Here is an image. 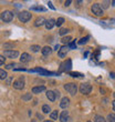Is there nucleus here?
<instances>
[{"label":"nucleus","instance_id":"f257e3e1","mask_svg":"<svg viewBox=\"0 0 115 122\" xmlns=\"http://www.w3.org/2000/svg\"><path fill=\"white\" fill-rule=\"evenodd\" d=\"M13 17H14L13 13L11 11H9V10H5L0 15V18H1V20H2L3 22H11L13 20Z\"/></svg>","mask_w":115,"mask_h":122},{"label":"nucleus","instance_id":"f03ea898","mask_svg":"<svg viewBox=\"0 0 115 122\" xmlns=\"http://www.w3.org/2000/svg\"><path fill=\"white\" fill-rule=\"evenodd\" d=\"M91 11H92L93 15H95L97 17H102L104 15L103 12V8L100 6V3H93L92 7H91Z\"/></svg>","mask_w":115,"mask_h":122},{"label":"nucleus","instance_id":"7ed1b4c3","mask_svg":"<svg viewBox=\"0 0 115 122\" xmlns=\"http://www.w3.org/2000/svg\"><path fill=\"white\" fill-rule=\"evenodd\" d=\"M64 89L67 91V92L70 93L71 96H75L77 92V84L75 83H67V84H64Z\"/></svg>","mask_w":115,"mask_h":122},{"label":"nucleus","instance_id":"20e7f679","mask_svg":"<svg viewBox=\"0 0 115 122\" xmlns=\"http://www.w3.org/2000/svg\"><path fill=\"white\" fill-rule=\"evenodd\" d=\"M32 15L29 11H21L19 13V20L21 22H28L29 20L31 19Z\"/></svg>","mask_w":115,"mask_h":122},{"label":"nucleus","instance_id":"39448f33","mask_svg":"<svg viewBox=\"0 0 115 122\" xmlns=\"http://www.w3.org/2000/svg\"><path fill=\"white\" fill-rule=\"evenodd\" d=\"M91 91H92V86L90 83H82L80 86V92L82 93V94H90L91 93Z\"/></svg>","mask_w":115,"mask_h":122},{"label":"nucleus","instance_id":"423d86ee","mask_svg":"<svg viewBox=\"0 0 115 122\" xmlns=\"http://www.w3.org/2000/svg\"><path fill=\"white\" fill-rule=\"evenodd\" d=\"M12 86L14 89H17V90H22L23 88H24V79H23V78L17 79V80L12 83Z\"/></svg>","mask_w":115,"mask_h":122},{"label":"nucleus","instance_id":"0eeeda50","mask_svg":"<svg viewBox=\"0 0 115 122\" xmlns=\"http://www.w3.org/2000/svg\"><path fill=\"white\" fill-rule=\"evenodd\" d=\"M19 56V52L17 51V50H6V51H3V57H6V58H11V59H14L17 58Z\"/></svg>","mask_w":115,"mask_h":122},{"label":"nucleus","instance_id":"6e6552de","mask_svg":"<svg viewBox=\"0 0 115 122\" xmlns=\"http://www.w3.org/2000/svg\"><path fill=\"white\" fill-rule=\"evenodd\" d=\"M67 49H69V48H67V46H62V47H60L59 52H58V55H59V57H60V58H65V57H67Z\"/></svg>","mask_w":115,"mask_h":122},{"label":"nucleus","instance_id":"1a4fd4ad","mask_svg":"<svg viewBox=\"0 0 115 122\" xmlns=\"http://www.w3.org/2000/svg\"><path fill=\"white\" fill-rule=\"evenodd\" d=\"M69 106H70V99H69L67 97L62 98V100H61V102H60V107H61V108H62V109H67Z\"/></svg>","mask_w":115,"mask_h":122},{"label":"nucleus","instance_id":"9d476101","mask_svg":"<svg viewBox=\"0 0 115 122\" xmlns=\"http://www.w3.org/2000/svg\"><path fill=\"white\" fill-rule=\"evenodd\" d=\"M44 26H45V28H47L48 30L52 29V28H53V27L55 26V20H54V19H49V20H45Z\"/></svg>","mask_w":115,"mask_h":122},{"label":"nucleus","instance_id":"9b49d317","mask_svg":"<svg viewBox=\"0 0 115 122\" xmlns=\"http://www.w3.org/2000/svg\"><path fill=\"white\" fill-rule=\"evenodd\" d=\"M45 91V87L44 86H38V87H33L32 88V93H35V94H38V93H41Z\"/></svg>","mask_w":115,"mask_h":122},{"label":"nucleus","instance_id":"f8f14e48","mask_svg":"<svg viewBox=\"0 0 115 122\" xmlns=\"http://www.w3.org/2000/svg\"><path fill=\"white\" fill-rule=\"evenodd\" d=\"M41 52H42V55L44 56V57H47V56L51 55L52 48L51 47H49V46H45V47H43V48L41 49Z\"/></svg>","mask_w":115,"mask_h":122},{"label":"nucleus","instance_id":"ddd939ff","mask_svg":"<svg viewBox=\"0 0 115 122\" xmlns=\"http://www.w3.org/2000/svg\"><path fill=\"white\" fill-rule=\"evenodd\" d=\"M30 60H31V57H30V55H29V53L24 52V53H22V55H21L20 61H21L22 63H27V62H29Z\"/></svg>","mask_w":115,"mask_h":122},{"label":"nucleus","instance_id":"4468645a","mask_svg":"<svg viewBox=\"0 0 115 122\" xmlns=\"http://www.w3.org/2000/svg\"><path fill=\"white\" fill-rule=\"evenodd\" d=\"M45 23V19L43 18V17H39V18H37L35 19V21H34V26L35 27H41V26H43Z\"/></svg>","mask_w":115,"mask_h":122},{"label":"nucleus","instance_id":"2eb2a0df","mask_svg":"<svg viewBox=\"0 0 115 122\" xmlns=\"http://www.w3.org/2000/svg\"><path fill=\"white\" fill-rule=\"evenodd\" d=\"M69 119V111H62V113L60 114V121L61 122H67Z\"/></svg>","mask_w":115,"mask_h":122},{"label":"nucleus","instance_id":"dca6fc26","mask_svg":"<svg viewBox=\"0 0 115 122\" xmlns=\"http://www.w3.org/2000/svg\"><path fill=\"white\" fill-rule=\"evenodd\" d=\"M47 98H48L51 102H54V101H55L54 91H52V90H48V91H47Z\"/></svg>","mask_w":115,"mask_h":122},{"label":"nucleus","instance_id":"f3484780","mask_svg":"<svg viewBox=\"0 0 115 122\" xmlns=\"http://www.w3.org/2000/svg\"><path fill=\"white\" fill-rule=\"evenodd\" d=\"M30 10H33V11H45L47 9L41 6H32L31 8H30Z\"/></svg>","mask_w":115,"mask_h":122},{"label":"nucleus","instance_id":"a211bd4d","mask_svg":"<svg viewBox=\"0 0 115 122\" xmlns=\"http://www.w3.org/2000/svg\"><path fill=\"white\" fill-rule=\"evenodd\" d=\"M58 117H59V113H58V110H54L50 113V118L51 120H58Z\"/></svg>","mask_w":115,"mask_h":122},{"label":"nucleus","instance_id":"6ab92c4d","mask_svg":"<svg viewBox=\"0 0 115 122\" xmlns=\"http://www.w3.org/2000/svg\"><path fill=\"white\" fill-rule=\"evenodd\" d=\"M63 23H64V18H62V17H60V18H58V20H55V26L58 27H61Z\"/></svg>","mask_w":115,"mask_h":122},{"label":"nucleus","instance_id":"aec40b11","mask_svg":"<svg viewBox=\"0 0 115 122\" xmlns=\"http://www.w3.org/2000/svg\"><path fill=\"white\" fill-rule=\"evenodd\" d=\"M50 111H51V108H50L49 104H44V106L42 107V112L43 113H49Z\"/></svg>","mask_w":115,"mask_h":122},{"label":"nucleus","instance_id":"412c9836","mask_svg":"<svg viewBox=\"0 0 115 122\" xmlns=\"http://www.w3.org/2000/svg\"><path fill=\"white\" fill-rule=\"evenodd\" d=\"M32 99V94L31 93H26L24 96H22V100L23 101H29V100H31Z\"/></svg>","mask_w":115,"mask_h":122},{"label":"nucleus","instance_id":"4be33fe9","mask_svg":"<svg viewBox=\"0 0 115 122\" xmlns=\"http://www.w3.org/2000/svg\"><path fill=\"white\" fill-rule=\"evenodd\" d=\"M71 40H72V38H71V37H69V36H67V37H63V38H62V40H61V41L63 42L64 45H67V43H70V42H71Z\"/></svg>","mask_w":115,"mask_h":122},{"label":"nucleus","instance_id":"5701e85b","mask_svg":"<svg viewBox=\"0 0 115 122\" xmlns=\"http://www.w3.org/2000/svg\"><path fill=\"white\" fill-rule=\"evenodd\" d=\"M30 49H31V51H33V52H38V51H40V46H38V45H33V46H31L30 47Z\"/></svg>","mask_w":115,"mask_h":122},{"label":"nucleus","instance_id":"b1692460","mask_svg":"<svg viewBox=\"0 0 115 122\" xmlns=\"http://www.w3.org/2000/svg\"><path fill=\"white\" fill-rule=\"evenodd\" d=\"M94 120H95V122H106V120L102 116H95Z\"/></svg>","mask_w":115,"mask_h":122},{"label":"nucleus","instance_id":"393cba45","mask_svg":"<svg viewBox=\"0 0 115 122\" xmlns=\"http://www.w3.org/2000/svg\"><path fill=\"white\" fill-rule=\"evenodd\" d=\"M67 32H70V30L67 29V28H62V29L59 31V35H60V36H64V35H67Z\"/></svg>","mask_w":115,"mask_h":122},{"label":"nucleus","instance_id":"a878e982","mask_svg":"<svg viewBox=\"0 0 115 122\" xmlns=\"http://www.w3.org/2000/svg\"><path fill=\"white\" fill-rule=\"evenodd\" d=\"M107 121H109V122H115L114 113H111V114H109V116H107Z\"/></svg>","mask_w":115,"mask_h":122},{"label":"nucleus","instance_id":"bb28decb","mask_svg":"<svg viewBox=\"0 0 115 122\" xmlns=\"http://www.w3.org/2000/svg\"><path fill=\"white\" fill-rule=\"evenodd\" d=\"M7 76H8V74H7L6 71H5V70H1V69H0V79H6Z\"/></svg>","mask_w":115,"mask_h":122},{"label":"nucleus","instance_id":"cd10ccee","mask_svg":"<svg viewBox=\"0 0 115 122\" xmlns=\"http://www.w3.org/2000/svg\"><path fill=\"white\" fill-rule=\"evenodd\" d=\"M89 39H90L89 36H87V37H85V38H82V39L80 40V41H79V45H84V43H86Z\"/></svg>","mask_w":115,"mask_h":122},{"label":"nucleus","instance_id":"c85d7f7f","mask_svg":"<svg viewBox=\"0 0 115 122\" xmlns=\"http://www.w3.org/2000/svg\"><path fill=\"white\" fill-rule=\"evenodd\" d=\"M70 76L71 77H82V74L79 73V72H70Z\"/></svg>","mask_w":115,"mask_h":122},{"label":"nucleus","instance_id":"c756f323","mask_svg":"<svg viewBox=\"0 0 115 122\" xmlns=\"http://www.w3.org/2000/svg\"><path fill=\"white\" fill-rule=\"evenodd\" d=\"M69 48L70 49H77V45H75V42H70L69 43Z\"/></svg>","mask_w":115,"mask_h":122},{"label":"nucleus","instance_id":"7c9ffc66","mask_svg":"<svg viewBox=\"0 0 115 122\" xmlns=\"http://www.w3.org/2000/svg\"><path fill=\"white\" fill-rule=\"evenodd\" d=\"M5 62H6V58H5L3 56H0V66H1V64H3Z\"/></svg>","mask_w":115,"mask_h":122},{"label":"nucleus","instance_id":"2f4dec72","mask_svg":"<svg viewBox=\"0 0 115 122\" xmlns=\"http://www.w3.org/2000/svg\"><path fill=\"white\" fill-rule=\"evenodd\" d=\"M54 96H55V99H58V98H60V91H58V90H55L54 91Z\"/></svg>","mask_w":115,"mask_h":122},{"label":"nucleus","instance_id":"473e14b6","mask_svg":"<svg viewBox=\"0 0 115 122\" xmlns=\"http://www.w3.org/2000/svg\"><path fill=\"white\" fill-rule=\"evenodd\" d=\"M3 48H5V49H7V48H12V45H11V43H5V45H3Z\"/></svg>","mask_w":115,"mask_h":122},{"label":"nucleus","instance_id":"72a5a7b5","mask_svg":"<svg viewBox=\"0 0 115 122\" xmlns=\"http://www.w3.org/2000/svg\"><path fill=\"white\" fill-rule=\"evenodd\" d=\"M12 67H14V63H9L6 66V69H11Z\"/></svg>","mask_w":115,"mask_h":122},{"label":"nucleus","instance_id":"f704fd0d","mask_svg":"<svg viewBox=\"0 0 115 122\" xmlns=\"http://www.w3.org/2000/svg\"><path fill=\"white\" fill-rule=\"evenodd\" d=\"M71 2H72L71 0H67V1H65V2H64V6H65V7H69L71 5Z\"/></svg>","mask_w":115,"mask_h":122},{"label":"nucleus","instance_id":"c9c22d12","mask_svg":"<svg viewBox=\"0 0 115 122\" xmlns=\"http://www.w3.org/2000/svg\"><path fill=\"white\" fill-rule=\"evenodd\" d=\"M48 5H49V7H50V8H51L52 10H55V8H54V7H53V5H52V2H49Z\"/></svg>","mask_w":115,"mask_h":122},{"label":"nucleus","instance_id":"e433bc0d","mask_svg":"<svg viewBox=\"0 0 115 122\" xmlns=\"http://www.w3.org/2000/svg\"><path fill=\"white\" fill-rule=\"evenodd\" d=\"M107 3H109V2H106V1H105V2H103V5H104V8H107V7H109V5H107Z\"/></svg>","mask_w":115,"mask_h":122},{"label":"nucleus","instance_id":"4c0bfd02","mask_svg":"<svg viewBox=\"0 0 115 122\" xmlns=\"http://www.w3.org/2000/svg\"><path fill=\"white\" fill-rule=\"evenodd\" d=\"M59 49H60V46H59V45H57V46H55V50H57V51H58Z\"/></svg>","mask_w":115,"mask_h":122},{"label":"nucleus","instance_id":"58836bf2","mask_svg":"<svg viewBox=\"0 0 115 122\" xmlns=\"http://www.w3.org/2000/svg\"><path fill=\"white\" fill-rule=\"evenodd\" d=\"M43 122H53V121H52V120H44Z\"/></svg>","mask_w":115,"mask_h":122},{"label":"nucleus","instance_id":"ea45409f","mask_svg":"<svg viewBox=\"0 0 115 122\" xmlns=\"http://www.w3.org/2000/svg\"><path fill=\"white\" fill-rule=\"evenodd\" d=\"M87 122H92V121H87Z\"/></svg>","mask_w":115,"mask_h":122}]
</instances>
